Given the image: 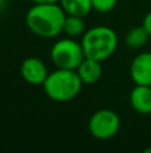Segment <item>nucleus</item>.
<instances>
[{
	"label": "nucleus",
	"instance_id": "obj_6",
	"mask_svg": "<svg viewBox=\"0 0 151 153\" xmlns=\"http://www.w3.org/2000/svg\"><path fill=\"white\" fill-rule=\"evenodd\" d=\"M21 78L29 85L40 86L45 81L48 75V70L45 63L37 56H28L20 65Z\"/></svg>",
	"mask_w": 151,
	"mask_h": 153
},
{
	"label": "nucleus",
	"instance_id": "obj_8",
	"mask_svg": "<svg viewBox=\"0 0 151 153\" xmlns=\"http://www.w3.org/2000/svg\"><path fill=\"white\" fill-rule=\"evenodd\" d=\"M130 105L139 114H151V86L135 85L130 93Z\"/></svg>",
	"mask_w": 151,
	"mask_h": 153
},
{
	"label": "nucleus",
	"instance_id": "obj_5",
	"mask_svg": "<svg viewBox=\"0 0 151 153\" xmlns=\"http://www.w3.org/2000/svg\"><path fill=\"white\" fill-rule=\"evenodd\" d=\"M120 129V117L112 109H99L88 120V130L98 140H110Z\"/></svg>",
	"mask_w": 151,
	"mask_h": 153
},
{
	"label": "nucleus",
	"instance_id": "obj_7",
	"mask_svg": "<svg viewBox=\"0 0 151 153\" xmlns=\"http://www.w3.org/2000/svg\"><path fill=\"white\" fill-rule=\"evenodd\" d=\"M130 76L135 85L151 86V51H142L130 65Z\"/></svg>",
	"mask_w": 151,
	"mask_h": 153
},
{
	"label": "nucleus",
	"instance_id": "obj_1",
	"mask_svg": "<svg viewBox=\"0 0 151 153\" xmlns=\"http://www.w3.org/2000/svg\"><path fill=\"white\" fill-rule=\"evenodd\" d=\"M67 13L59 3L32 4L26 13V24L34 35L43 39H54L63 34Z\"/></svg>",
	"mask_w": 151,
	"mask_h": 153
},
{
	"label": "nucleus",
	"instance_id": "obj_11",
	"mask_svg": "<svg viewBox=\"0 0 151 153\" xmlns=\"http://www.w3.org/2000/svg\"><path fill=\"white\" fill-rule=\"evenodd\" d=\"M150 35L146 31L143 26L133 27L130 28L125 35V43L127 47L134 48V50H139V48L144 47V45L147 43Z\"/></svg>",
	"mask_w": 151,
	"mask_h": 153
},
{
	"label": "nucleus",
	"instance_id": "obj_14",
	"mask_svg": "<svg viewBox=\"0 0 151 153\" xmlns=\"http://www.w3.org/2000/svg\"><path fill=\"white\" fill-rule=\"evenodd\" d=\"M142 26L146 28V31L149 32V35H150V38H151V11L144 15L143 22H142Z\"/></svg>",
	"mask_w": 151,
	"mask_h": 153
},
{
	"label": "nucleus",
	"instance_id": "obj_17",
	"mask_svg": "<svg viewBox=\"0 0 151 153\" xmlns=\"http://www.w3.org/2000/svg\"><path fill=\"white\" fill-rule=\"evenodd\" d=\"M3 3H4V0H0V5H1V4H3Z\"/></svg>",
	"mask_w": 151,
	"mask_h": 153
},
{
	"label": "nucleus",
	"instance_id": "obj_16",
	"mask_svg": "<svg viewBox=\"0 0 151 153\" xmlns=\"http://www.w3.org/2000/svg\"><path fill=\"white\" fill-rule=\"evenodd\" d=\"M146 153H151V146H150V148H147V149H146Z\"/></svg>",
	"mask_w": 151,
	"mask_h": 153
},
{
	"label": "nucleus",
	"instance_id": "obj_12",
	"mask_svg": "<svg viewBox=\"0 0 151 153\" xmlns=\"http://www.w3.org/2000/svg\"><path fill=\"white\" fill-rule=\"evenodd\" d=\"M86 32V24L84 18L82 16H75V15H67L66 20H64L63 26V34L70 38H82L83 34Z\"/></svg>",
	"mask_w": 151,
	"mask_h": 153
},
{
	"label": "nucleus",
	"instance_id": "obj_10",
	"mask_svg": "<svg viewBox=\"0 0 151 153\" xmlns=\"http://www.w3.org/2000/svg\"><path fill=\"white\" fill-rule=\"evenodd\" d=\"M59 4L67 15H75L86 18L92 10L91 0H59Z\"/></svg>",
	"mask_w": 151,
	"mask_h": 153
},
{
	"label": "nucleus",
	"instance_id": "obj_9",
	"mask_svg": "<svg viewBox=\"0 0 151 153\" xmlns=\"http://www.w3.org/2000/svg\"><path fill=\"white\" fill-rule=\"evenodd\" d=\"M76 73L82 79L83 85H94L102 78V73H103L102 62L84 56L82 63L78 66Z\"/></svg>",
	"mask_w": 151,
	"mask_h": 153
},
{
	"label": "nucleus",
	"instance_id": "obj_13",
	"mask_svg": "<svg viewBox=\"0 0 151 153\" xmlns=\"http://www.w3.org/2000/svg\"><path fill=\"white\" fill-rule=\"evenodd\" d=\"M92 10L99 13H108L117 7L118 0H91Z\"/></svg>",
	"mask_w": 151,
	"mask_h": 153
},
{
	"label": "nucleus",
	"instance_id": "obj_4",
	"mask_svg": "<svg viewBox=\"0 0 151 153\" xmlns=\"http://www.w3.org/2000/svg\"><path fill=\"white\" fill-rule=\"evenodd\" d=\"M50 56L52 63L58 69L76 70L86 55L82 43L78 42L75 38L66 36L54 43L50 51Z\"/></svg>",
	"mask_w": 151,
	"mask_h": 153
},
{
	"label": "nucleus",
	"instance_id": "obj_2",
	"mask_svg": "<svg viewBox=\"0 0 151 153\" xmlns=\"http://www.w3.org/2000/svg\"><path fill=\"white\" fill-rule=\"evenodd\" d=\"M42 86L45 95L54 102H68L78 97L82 90L83 82L76 70L56 67L52 73H48Z\"/></svg>",
	"mask_w": 151,
	"mask_h": 153
},
{
	"label": "nucleus",
	"instance_id": "obj_3",
	"mask_svg": "<svg viewBox=\"0 0 151 153\" xmlns=\"http://www.w3.org/2000/svg\"><path fill=\"white\" fill-rule=\"evenodd\" d=\"M80 43L86 56L103 62L117 51L118 35L108 26H95L86 30Z\"/></svg>",
	"mask_w": 151,
	"mask_h": 153
},
{
	"label": "nucleus",
	"instance_id": "obj_15",
	"mask_svg": "<svg viewBox=\"0 0 151 153\" xmlns=\"http://www.w3.org/2000/svg\"><path fill=\"white\" fill-rule=\"evenodd\" d=\"M34 4H44V3H59V0H31Z\"/></svg>",
	"mask_w": 151,
	"mask_h": 153
}]
</instances>
